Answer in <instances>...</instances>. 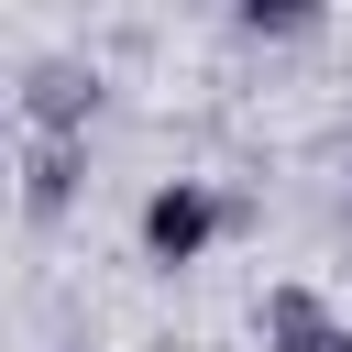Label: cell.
Returning a JSON list of instances; mask_svg holds the SVG:
<instances>
[{
    "label": "cell",
    "instance_id": "6da1fadb",
    "mask_svg": "<svg viewBox=\"0 0 352 352\" xmlns=\"http://www.w3.org/2000/svg\"><path fill=\"white\" fill-rule=\"evenodd\" d=\"M220 242V198L198 187V176H165L154 198H143V264H198Z\"/></svg>",
    "mask_w": 352,
    "mask_h": 352
},
{
    "label": "cell",
    "instance_id": "7a4b0ae2",
    "mask_svg": "<svg viewBox=\"0 0 352 352\" xmlns=\"http://www.w3.org/2000/svg\"><path fill=\"white\" fill-rule=\"evenodd\" d=\"M264 341H275V352H352V330H341L308 286H275V297H264Z\"/></svg>",
    "mask_w": 352,
    "mask_h": 352
},
{
    "label": "cell",
    "instance_id": "3957f363",
    "mask_svg": "<svg viewBox=\"0 0 352 352\" xmlns=\"http://www.w3.org/2000/svg\"><path fill=\"white\" fill-rule=\"evenodd\" d=\"M77 198V143H44L33 154V209H66Z\"/></svg>",
    "mask_w": 352,
    "mask_h": 352
}]
</instances>
